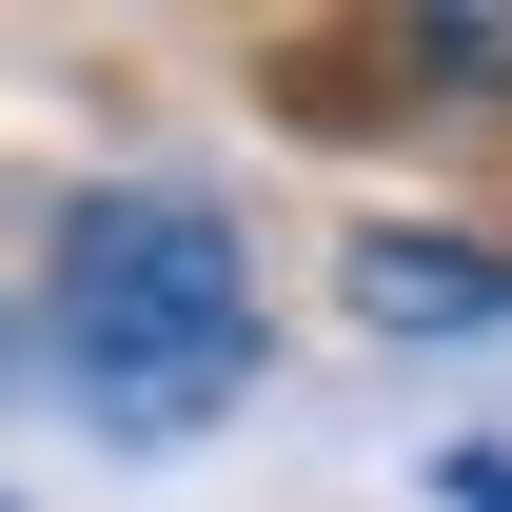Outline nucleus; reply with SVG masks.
I'll use <instances>...</instances> for the list:
<instances>
[{
    "mask_svg": "<svg viewBox=\"0 0 512 512\" xmlns=\"http://www.w3.org/2000/svg\"><path fill=\"white\" fill-rule=\"evenodd\" d=\"M40 335H60V394L99 414V434H197V414H237L256 394V256L217 197L178 178H119V197H79L60 217V276H40Z\"/></svg>",
    "mask_w": 512,
    "mask_h": 512,
    "instance_id": "nucleus-1",
    "label": "nucleus"
},
{
    "mask_svg": "<svg viewBox=\"0 0 512 512\" xmlns=\"http://www.w3.org/2000/svg\"><path fill=\"white\" fill-rule=\"evenodd\" d=\"M355 316L375 335H493L512 316V237H355Z\"/></svg>",
    "mask_w": 512,
    "mask_h": 512,
    "instance_id": "nucleus-2",
    "label": "nucleus"
},
{
    "mask_svg": "<svg viewBox=\"0 0 512 512\" xmlns=\"http://www.w3.org/2000/svg\"><path fill=\"white\" fill-rule=\"evenodd\" d=\"M434 99H512V0H434V20H394Z\"/></svg>",
    "mask_w": 512,
    "mask_h": 512,
    "instance_id": "nucleus-3",
    "label": "nucleus"
},
{
    "mask_svg": "<svg viewBox=\"0 0 512 512\" xmlns=\"http://www.w3.org/2000/svg\"><path fill=\"white\" fill-rule=\"evenodd\" d=\"M434 493H453V512H512V453H453Z\"/></svg>",
    "mask_w": 512,
    "mask_h": 512,
    "instance_id": "nucleus-4",
    "label": "nucleus"
},
{
    "mask_svg": "<svg viewBox=\"0 0 512 512\" xmlns=\"http://www.w3.org/2000/svg\"><path fill=\"white\" fill-rule=\"evenodd\" d=\"M0 355H20V316H0Z\"/></svg>",
    "mask_w": 512,
    "mask_h": 512,
    "instance_id": "nucleus-5",
    "label": "nucleus"
}]
</instances>
